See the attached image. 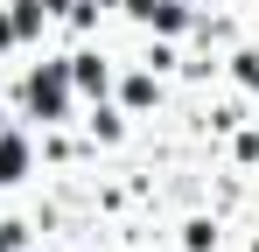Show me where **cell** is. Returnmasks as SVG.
Listing matches in <instances>:
<instances>
[{
	"instance_id": "6da1fadb",
	"label": "cell",
	"mask_w": 259,
	"mask_h": 252,
	"mask_svg": "<svg viewBox=\"0 0 259 252\" xmlns=\"http://www.w3.org/2000/svg\"><path fill=\"white\" fill-rule=\"evenodd\" d=\"M21 175V140H0V182Z\"/></svg>"
}]
</instances>
